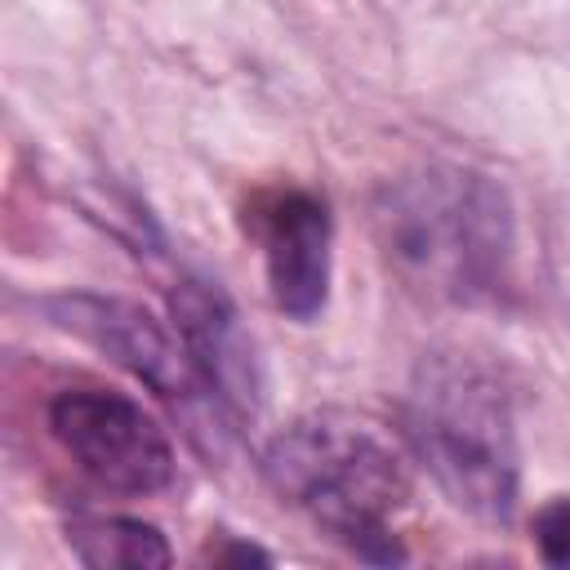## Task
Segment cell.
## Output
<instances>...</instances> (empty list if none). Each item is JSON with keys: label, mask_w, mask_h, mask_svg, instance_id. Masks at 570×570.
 <instances>
[{"label": "cell", "mask_w": 570, "mask_h": 570, "mask_svg": "<svg viewBox=\"0 0 570 570\" xmlns=\"http://www.w3.org/2000/svg\"><path fill=\"white\" fill-rule=\"evenodd\" d=\"M370 232L387 272L419 298L485 307L512 285L517 214L481 169L432 160L387 178L370 200Z\"/></svg>", "instance_id": "obj_1"}, {"label": "cell", "mask_w": 570, "mask_h": 570, "mask_svg": "<svg viewBox=\"0 0 570 570\" xmlns=\"http://www.w3.org/2000/svg\"><path fill=\"white\" fill-rule=\"evenodd\" d=\"M401 428L436 490L476 521H508L521 485L517 410L503 374L459 347L428 352L405 387Z\"/></svg>", "instance_id": "obj_2"}, {"label": "cell", "mask_w": 570, "mask_h": 570, "mask_svg": "<svg viewBox=\"0 0 570 570\" xmlns=\"http://www.w3.org/2000/svg\"><path fill=\"white\" fill-rule=\"evenodd\" d=\"M267 485L330 530L361 561L405 557L392 521L410 499L401 454L361 419L316 410L281 428L263 450Z\"/></svg>", "instance_id": "obj_3"}, {"label": "cell", "mask_w": 570, "mask_h": 570, "mask_svg": "<svg viewBox=\"0 0 570 570\" xmlns=\"http://www.w3.org/2000/svg\"><path fill=\"white\" fill-rule=\"evenodd\" d=\"M49 432L62 454L107 494L147 499L174 485V445L165 428L125 392L62 387L49 401Z\"/></svg>", "instance_id": "obj_4"}, {"label": "cell", "mask_w": 570, "mask_h": 570, "mask_svg": "<svg viewBox=\"0 0 570 570\" xmlns=\"http://www.w3.org/2000/svg\"><path fill=\"white\" fill-rule=\"evenodd\" d=\"M245 227L263 254L272 303L294 321H312L330 298L334 223L325 200L303 187H276L249 205Z\"/></svg>", "instance_id": "obj_5"}, {"label": "cell", "mask_w": 570, "mask_h": 570, "mask_svg": "<svg viewBox=\"0 0 570 570\" xmlns=\"http://www.w3.org/2000/svg\"><path fill=\"white\" fill-rule=\"evenodd\" d=\"M40 307L58 330L85 338L89 347L111 356L120 370H129L151 392H160L169 401H191L200 392L183 338L169 334L147 307H138L129 298H111V294H85V289L53 294Z\"/></svg>", "instance_id": "obj_6"}, {"label": "cell", "mask_w": 570, "mask_h": 570, "mask_svg": "<svg viewBox=\"0 0 570 570\" xmlns=\"http://www.w3.org/2000/svg\"><path fill=\"white\" fill-rule=\"evenodd\" d=\"M169 312H174V330L187 347V361L196 370V383L209 401H218L227 414L245 419L258 410V356H254V338L240 325L232 298L200 276H183L169 289Z\"/></svg>", "instance_id": "obj_7"}, {"label": "cell", "mask_w": 570, "mask_h": 570, "mask_svg": "<svg viewBox=\"0 0 570 570\" xmlns=\"http://www.w3.org/2000/svg\"><path fill=\"white\" fill-rule=\"evenodd\" d=\"M67 543L85 566H129L151 570L169 566V543L156 525L138 517H80L67 525Z\"/></svg>", "instance_id": "obj_8"}, {"label": "cell", "mask_w": 570, "mask_h": 570, "mask_svg": "<svg viewBox=\"0 0 570 570\" xmlns=\"http://www.w3.org/2000/svg\"><path fill=\"white\" fill-rule=\"evenodd\" d=\"M534 543L548 566H570V494L552 499L534 517Z\"/></svg>", "instance_id": "obj_9"}]
</instances>
